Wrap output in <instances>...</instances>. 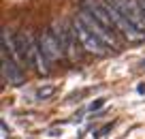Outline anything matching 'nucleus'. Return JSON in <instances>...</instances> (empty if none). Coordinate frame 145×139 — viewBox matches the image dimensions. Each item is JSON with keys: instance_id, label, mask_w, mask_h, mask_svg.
Here are the masks:
<instances>
[{"instance_id": "obj_1", "label": "nucleus", "mask_w": 145, "mask_h": 139, "mask_svg": "<svg viewBox=\"0 0 145 139\" xmlns=\"http://www.w3.org/2000/svg\"><path fill=\"white\" fill-rule=\"evenodd\" d=\"M72 28H75V32H77L81 45L86 47V51H90V54H94V56H107L109 51H111V47H109V45L105 43V41L100 39L94 30H90L81 17H75Z\"/></svg>"}, {"instance_id": "obj_8", "label": "nucleus", "mask_w": 145, "mask_h": 139, "mask_svg": "<svg viewBox=\"0 0 145 139\" xmlns=\"http://www.w3.org/2000/svg\"><path fill=\"white\" fill-rule=\"evenodd\" d=\"M103 105H105V99H96L94 103L90 105V111H96V109H100Z\"/></svg>"}, {"instance_id": "obj_3", "label": "nucleus", "mask_w": 145, "mask_h": 139, "mask_svg": "<svg viewBox=\"0 0 145 139\" xmlns=\"http://www.w3.org/2000/svg\"><path fill=\"white\" fill-rule=\"evenodd\" d=\"M109 2H113L137 28H141L145 32V11H143L139 0H109Z\"/></svg>"}, {"instance_id": "obj_4", "label": "nucleus", "mask_w": 145, "mask_h": 139, "mask_svg": "<svg viewBox=\"0 0 145 139\" xmlns=\"http://www.w3.org/2000/svg\"><path fill=\"white\" fill-rule=\"evenodd\" d=\"M39 45H41V49L45 51L49 62H58V60L64 58V47H62V43H60V36L56 34L54 30L43 32L41 39H39Z\"/></svg>"}, {"instance_id": "obj_10", "label": "nucleus", "mask_w": 145, "mask_h": 139, "mask_svg": "<svg viewBox=\"0 0 145 139\" xmlns=\"http://www.w3.org/2000/svg\"><path fill=\"white\" fill-rule=\"evenodd\" d=\"M139 2H141V7H143V11H145V0H139Z\"/></svg>"}, {"instance_id": "obj_7", "label": "nucleus", "mask_w": 145, "mask_h": 139, "mask_svg": "<svg viewBox=\"0 0 145 139\" xmlns=\"http://www.w3.org/2000/svg\"><path fill=\"white\" fill-rule=\"evenodd\" d=\"M111 126H113V124H105L103 128H98V130H96V133H94V139H100V137H103V135H107L109 130H111Z\"/></svg>"}, {"instance_id": "obj_5", "label": "nucleus", "mask_w": 145, "mask_h": 139, "mask_svg": "<svg viewBox=\"0 0 145 139\" xmlns=\"http://www.w3.org/2000/svg\"><path fill=\"white\" fill-rule=\"evenodd\" d=\"M2 77H5V81L17 86V84L24 81V71L13 62V60H9L7 56H2Z\"/></svg>"}, {"instance_id": "obj_9", "label": "nucleus", "mask_w": 145, "mask_h": 139, "mask_svg": "<svg viewBox=\"0 0 145 139\" xmlns=\"http://www.w3.org/2000/svg\"><path fill=\"white\" fill-rule=\"evenodd\" d=\"M139 92H141V94L145 92V84H139Z\"/></svg>"}, {"instance_id": "obj_2", "label": "nucleus", "mask_w": 145, "mask_h": 139, "mask_svg": "<svg viewBox=\"0 0 145 139\" xmlns=\"http://www.w3.org/2000/svg\"><path fill=\"white\" fill-rule=\"evenodd\" d=\"M54 28H56V34L60 36V43H62L64 51H66L72 60H77L79 58V51H77V47H75V41H79V36H77V32H75V28L68 26V24L62 22V19L56 22Z\"/></svg>"}, {"instance_id": "obj_6", "label": "nucleus", "mask_w": 145, "mask_h": 139, "mask_svg": "<svg viewBox=\"0 0 145 139\" xmlns=\"http://www.w3.org/2000/svg\"><path fill=\"white\" fill-rule=\"evenodd\" d=\"M58 92V86L56 84H45V86H41V88L36 90V101H47V99H51V96Z\"/></svg>"}]
</instances>
